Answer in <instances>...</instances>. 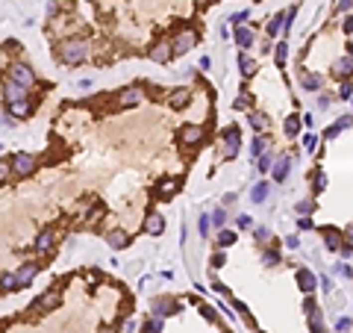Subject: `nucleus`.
<instances>
[{
    "label": "nucleus",
    "mask_w": 353,
    "mask_h": 333,
    "mask_svg": "<svg viewBox=\"0 0 353 333\" xmlns=\"http://www.w3.org/2000/svg\"><path fill=\"white\" fill-rule=\"evenodd\" d=\"M171 53H174V50H171V44H165V41H162V44H156V47L150 50L153 62H168V59H171Z\"/></svg>",
    "instance_id": "a211bd4d"
},
{
    "label": "nucleus",
    "mask_w": 353,
    "mask_h": 333,
    "mask_svg": "<svg viewBox=\"0 0 353 333\" xmlns=\"http://www.w3.org/2000/svg\"><path fill=\"white\" fill-rule=\"evenodd\" d=\"M168 103H171V106H180V109H183V106L189 103V89H177V92H171V100H168Z\"/></svg>",
    "instance_id": "4be33fe9"
},
{
    "label": "nucleus",
    "mask_w": 353,
    "mask_h": 333,
    "mask_svg": "<svg viewBox=\"0 0 353 333\" xmlns=\"http://www.w3.org/2000/svg\"><path fill=\"white\" fill-rule=\"evenodd\" d=\"M159 189H162V195H165V198H171V192H174V183H171V180H165Z\"/></svg>",
    "instance_id": "ea45409f"
},
{
    "label": "nucleus",
    "mask_w": 353,
    "mask_h": 333,
    "mask_svg": "<svg viewBox=\"0 0 353 333\" xmlns=\"http://www.w3.org/2000/svg\"><path fill=\"white\" fill-rule=\"evenodd\" d=\"M351 95H353V86H351V83H345L342 92H339V98H351Z\"/></svg>",
    "instance_id": "a19ab883"
},
{
    "label": "nucleus",
    "mask_w": 353,
    "mask_h": 333,
    "mask_svg": "<svg viewBox=\"0 0 353 333\" xmlns=\"http://www.w3.org/2000/svg\"><path fill=\"white\" fill-rule=\"evenodd\" d=\"M3 98L6 103H15V100H27V89L12 83V80H3Z\"/></svg>",
    "instance_id": "1a4fd4ad"
},
{
    "label": "nucleus",
    "mask_w": 353,
    "mask_h": 333,
    "mask_svg": "<svg viewBox=\"0 0 353 333\" xmlns=\"http://www.w3.org/2000/svg\"><path fill=\"white\" fill-rule=\"evenodd\" d=\"M297 286H300V289H303V292L309 295V292H312V289L318 286V277H315L312 271H306V268H300V271H297Z\"/></svg>",
    "instance_id": "ddd939ff"
},
{
    "label": "nucleus",
    "mask_w": 353,
    "mask_h": 333,
    "mask_svg": "<svg viewBox=\"0 0 353 333\" xmlns=\"http://www.w3.org/2000/svg\"><path fill=\"white\" fill-rule=\"evenodd\" d=\"M144 230H147L150 236H159L162 230H165V221H162L159 212H150V215H147V221H144Z\"/></svg>",
    "instance_id": "2eb2a0df"
},
{
    "label": "nucleus",
    "mask_w": 353,
    "mask_h": 333,
    "mask_svg": "<svg viewBox=\"0 0 353 333\" xmlns=\"http://www.w3.org/2000/svg\"><path fill=\"white\" fill-rule=\"evenodd\" d=\"M194 41H197V35H194L192 30H186V33H180V35H177V41L171 44V50H174L177 56H183V53H189V50L194 47Z\"/></svg>",
    "instance_id": "6e6552de"
},
{
    "label": "nucleus",
    "mask_w": 353,
    "mask_h": 333,
    "mask_svg": "<svg viewBox=\"0 0 353 333\" xmlns=\"http://www.w3.org/2000/svg\"><path fill=\"white\" fill-rule=\"evenodd\" d=\"M253 221H250V215H238V227H250Z\"/></svg>",
    "instance_id": "49530a36"
},
{
    "label": "nucleus",
    "mask_w": 353,
    "mask_h": 333,
    "mask_svg": "<svg viewBox=\"0 0 353 333\" xmlns=\"http://www.w3.org/2000/svg\"><path fill=\"white\" fill-rule=\"evenodd\" d=\"M212 224H218V227H224V224H227V212H224V209H215V212H212Z\"/></svg>",
    "instance_id": "f704fd0d"
},
{
    "label": "nucleus",
    "mask_w": 353,
    "mask_h": 333,
    "mask_svg": "<svg viewBox=\"0 0 353 333\" xmlns=\"http://www.w3.org/2000/svg\"><path fill=\"white\" fill-rule=\"evenodd\" d=\"M180 310V304L174 298H156L153 301V313L159 316V319H165V316H171V313H177Z\"/></svg>",
    "instance_id": "f8f14e48"
},
{
    "label": "nucleus",
    "mask_w": 353,
    "mask_h": 333,
    "mask_svg": "<svg viewBox=\"0 0 353 333\" xmlns=\"http://www.w3.org/2000/svg\"><path fill=\"white\" fill-rule=\"evenodd\" d=\"M300 83H303V89H321V77H315V74H309V71H303L300 74Z\"/></svg>",
    "instance_id": "412c9836"
},
{
    "label": "nucleus",
    "mask_w": 353,
    "mask_h": 333,
    "mask_svg": "<svg viewBox=\"0 0 353 333\" xmlns=\"http://www.w3.org/2000/svg\"><path fill=\"white\" fill-rule=\"evenodd\" d=\"M309 328H312V333H324V319H321V313H315V310H312V319H309Z\"/></svg>",
    "instance_id": "bb28decb"
},
{
    "label": "nucleus",
    "mask_w": 353,
    "mask_h": 333,
    "mask_svg": "<svg viewBox=\"0 0 353 333\" xmlns=\"http://www.w3.org/2000/svg\"><path fill=\"white\" fill-rule=\"evenodd\" d=\"M286 56H289V44L280 41V44H277V65H286Z\"/></svg>",
    "instance_id": "7c9ffc66"
},
{
    "label": "nucleus",
    "mask_w": 353,
    "mask_h": 333,
    "mask_svg": "<svg viewBox=\"0 0 353 333\" xmlns=\"http://www.w3.org/2000/svg\"><path fill=\"white\" fill-rule=\"evenodd\" d=\"M9 166H12V174L30 177L32 171H35V157H32V154H15V157L9 160Z\"/></svg>",
    "instance_id": "7ed1b4c3"
},
{
    "label": "nucleus",
    "mask_w": 353,
    "mask_h": 333,
    "mask_svg": "<svg viewBox=\"0 0 353 333\" xmlns=\"http://www.w3.org/2000/svg\"><path fill=\"white\" fill-rule=\"evenodd\" d=\"M336 271H339V274H342V277H351V274H353L351 268H348V266H342V263H339V266H336Z\"/></svg>",
    "instance_id": "c03bdc74"
},
{
    "label": "nucleus",
    "mask_w": 353,
    "mask_h": 333,
    "mask_svg": "<svg viewBox=\"0 0 353 333\" xmlns=\"http://www.w3.org/2000/svg\"><path fill=\"white\" fill-rule=\"evenodd\" d=\"M336 328H339V333H342V331H351V319H339V325H336Z\"/></svg>",
    "instance_id": "37998d69"
},
{
    "label": "nucleus",
    "mask_w": 353,
    "mask_h": 333,
    "mask_svg": "<svg viewBox=\"0 0 353 333\" xmlns=\"http://www.w3.org/2000/svg\"><path fill=\"white\" fill-rule=\"evenodd\" d=\"M286 245H289V248H297V245H300V239H297V236H289V239H286Z\"/></svg>",
    "instance_id": "8fccbe9b"
},
{
    "label": "nucleus",
    "mask_w": 353,
    "mask_h": 333,
    "mask_svg": "<svg viewBox=\"0 0 353 333\" xmlns=\"http://www.w3.org/2000/svg\"><path fill=\"white\" fill-rule=\"evenodd\" d=\"M141 98H144V92L138 89V86H129V89H124L121 95H118V100H115V106H135V103H141Z\"/></svg>",
    "instance_id": "0eeeda50"
},
{
    "label": "nucleus",
    "mask_w": 353,
    "mask_h": 333,
    "mask_svg": "<svg viewBox=\"0 0 353 333\" xmlns=\"http://www.w3.org/2000/svg\"><path fill=\"white\" fill-rule=\"evenodd\" d=\"M238 145H241V136L235 127H227L224 130V160H233L238 154Z\"/></svg>",
    "instance_id": "39448f33"
},
{
    "label": "nucleus",
    "mask_w": 353,
    "mask_h": 333,
    "mask_svg": "<svg viewBox=\"0 0 353 333\" xmlns=\"http://www.w3.org/2000/svg\"><path fill=\"white\" fill-rule=\"evenodd\" d=\"M265 195H268V183H256V186H253V192H250V198L256 200V203H262V200H265Z\"/></svg>",
    "instance_id": "393cba45"
},
{
    "label": "nucleus",
    "mask_w": 353,
    "mask_h": 333,
    "mask_svg": "<svg viewBox=\"0 0 353 333\" xmlns=\"http://www.w3.org/2000/svg\"><path fill=\"white\" fill-rule=\"evenodd\" d=\"M9 177H12V166H9V163H0V186H3Z\"/></svg>",
    "instance_id": "c9c22d12"
},
{
    "label": "nucleus",
    "mask_w": 353,
    "mask_h": 333,
    "mask_svg": "<svg viewBox=\"0 0 353 333\" xmlns=\"http://www.w3.org/2000/svg\"><path fill=\"white\" fill-rule=\"evenodd\" d=\"M265 145H268V142H265L262 136H256V139H253V148H250V154H253V157H259V154H265Z\"/></svg>",
    "instance_id": "473e14b6"
},
{
    "label": "nucleus",
    "mask_w": 353,
    "mask_h": 333,
    "mask_svg": "<svg viewBox=\"0 0 353 333\" xmlns=\"http://www.w3.org/2000/svg\"><path fill=\"white\" fill-rule=\"evenodd\" d=\"M247 15H250V12H238V15H233V24H238V21H247Z\"/></svg>",
    "instance_id": "de8ad7c7"
},
{
    "label": "nucleus",
    "mask_w": 353,
    "mask_h": 333,
    "mask_svg": "<svg viewBox=\"0 0 353 333\" xmlns=\"http://www.w3.org/2000/svg\"><path fill=\"white\" fill-rule=\"evenodd\" d=\"M235 44H238V47H250V44H253V33H250L247 27H238V30H235Z\"/></svg>",
    "instance_id": "aec40b11"
},
{
    "label": "nucleus",
    "mask_w": 353,
    "mask_h": 333,
    "mask_svg": "<svg viewBox=\"0 0 353 333\" xmlns=\"http://www.w3.org/2000/svg\"><path fill=\"white\" fill-rule=\"evenodd\" d=\"M345 33H353V15L345 18Z\"/></svg>",
    "instance_id": "09e8293b"
},
{
    "label": "nucleus",
    "mask_w": 353,
    "mask_h": 333,
    "mask_svg": "<svg viewBox=\"0 0 353 333\" xmlns=\"http://www.w3.org/2000/svg\"><path fill=\"white\" fill-rule=\"evenodd\" d=\"M271 166H274V157H271V154H262V160H259V171H271Z\"/></svg>",
    "instance_id": "72a5a7b5"
},
{
    "label": "nucleus",
    "mask_w": 353,
    "mask_h": 333,
    "mask_svg": "<svg viewBox=\"0 0 353 333\" xmlns=\"http://www.w3.org/2000/svg\"><path fill=\"white\" fill-rule=\"evenodd\" d=\"M233 242H235V233H233V230H221V233H218V245H221V248H230Z\"/></svg>",
    "instance_id": "c85d7f7f"
},
{
    "label": "nucleus",
    "mask_w": 353,
    "mask_h": 333,
    "mask_svg": "<svg viewBox=\"0 0 353 333\" xmlns=\"http://www.w3.org/2000/svg\"><path fill=\"white\" fill-rule=\"evenodd\" d=\"M9 77L6 80H12V83H18V86H24V89H30L32 83H35V74H32V68L27 62H12L9 71H6Z\"/></svg>",
    "instance_id": "f03ea898"
},
{
    "label": "nucleus",
    "mask_w": 353,
    "mask_h": 333,
    "mask_svg": "<svg viewBox=\"0 0 353 333\" xmlns=\"http://www.w3.org/2000/svg\"><path fill=\"white\" fill-rule=\"evenodd\" d=\"M348 50H351V53H348V56H353V41H351V44H348Z\"/></svg>",
    "instance_id": "5fc2aeb1"
},
{
    "label": "nucleus",
    "mask_w": 353,
    "mask_h": 333,
    "mask_svg": "<svg viewBox=\"0 0 353 333\" xmlns=\"http://www.w3.org/2000/svg\"><path fill=\"white\" fill-rule=\"evenodd\" d=\"M327 248H330V251H336V248H339V239H336V233H333V230H327Z\"/></svg>",
    "instance_id": "58836bf2"
},
{
    "label": "nucleus",
    "mask_w": 353,
    "mask_h": 333,
    "mask_svg": "<svg viewBox=\"0 0 353 333\" xmlns=\"http://www.w3.org/2000/svg\"><path fill=\"white\" fill-rule=\"evenodd\" d=\"M106 242H109V248L121 251V248H127V245H129V236L124 233V230H112V233L106 236Z\"/></svg>",
    "instance_id": "dca6fc26"
},
{
    "label": "nucleus",
    "mask_w": 353,
    "mask_h": 333,
    "mask_svg": "<svg viewBox=\"0 0 353 333\" xmlns=\"http://www.w3.org/2000/svg\"><path fill=\"white\" fill-rule=\"evenodd\" d=\"M289 168H291V160L289 157H280V160L274 163V180H277V183L286 180V177H289Z\"/></svg>",
    "instance_id": "f3484780"
},
{
    "label": "nucleus",
    "mask_w": 353,
    "mask_h": 333,
    "mask_svg": "<svg viewBox=\"0 0 353 333\" xmlns=\"http://www.w3.org/2000/svg\"><path fill=\"white\" fill-rule=\"evenodd\" d=\"M303 145H306V148L312 151V148H315V136H306V139H303Z\"/></svg>",
    "instance_id": "3c124183"
},
{
    "label": "nucleus",
    "mask_w": 353,
    "mask_h": 333,
    "mask_svg": "<svg viewBox=\"0 0 353 333\" xmlns=\"http://www.w3.org/2000/svg\"><path fill=\"white\" fill-rule=\"evenodd\" d=\"M250 124H253V130H259V133H262V130L268 127V118H265L262 112H250Z\"/></svg>",
    "instance_id": "b1692460"
},
{
    "label": "nucleus",
    "mask_w": 353,
    "mask_h": 333,
    "mask_svg": "<svg viewBox=\"0 0 353 333\" xmlns=\"http://www.w3.org/2000/svg\"><path fill=\"white\" fill-rule=\"evenodd\" d=\"M53 245H56V233H53V230H41L32 248H35V254H50Z\"/></svg>",
    "instance_id": "9b49d317"
},
{
    "label": "nucleus",
    "mask_w": 353,
    "mask_h": 333,
    "mask_svg": "<svg viewBox=\"0 0 353 333\" xmlns=\"http://www.w3.org/2000/svg\"><path fill=\"white\" fill-rule=\"evenodd\" d=\"M32 112V100H15V103H6V115L9 118H27Z\"/></svg>",
    "instance_id": "9d476101"
},
{
    "label": "nucleus",
    "mask_w": 353,
    "mask_h": 333,
    "mask_svg": "<svg viewBox=\"0 0 353 333\" xmlns=\"http://www.w3.org/2000/svg\"><path fill=\"white\" fill-rule=\"evenodd\" d=\"M224 263H227V257H224V254H215V257H212V266H215V268H221Z\"/></svg>",
    "instance_id": "79ce46f5"
},
{
    "label": "nucleus",
    "mask_w": 353,
    "mask_h": 333,
    "mask_svg": "<svg viewBox=\"0 0 353 333\" xmlns=\"http://www.w3.org/2000/svg\"><path fill=\"white\" fill-rule=\"evenodd\" d=\"M283 18H286V15H274V21L268 24V35H277L283 30Z\"/></svg>",
    "instance_id": "c756f323"
},
{
    "label": "nucleus",
    "mask_w": 353,
    "mask_h": 333,
    "mask_svg": "<svg viewBox=\"0 0 353 333\" xmlns=\"http://www.w3.org/2000/svg\"><path fill=\"white\" fill-rule=\"evenodd\" d=\"M180 139H183V145H194V142L203 139V130H200V127H183Z\"/></svg>",
    "instance_id": "6ab92c4d"
},
{
    "label": "nucleus",
    "mask_w": 353,
    "mask_h": 333,
    "mask_svg": "<svg viewBox=\"0 0 353 333\" xmlns=\"http://www.w3.org/2000/svg\"><path fill=\"white\" fill-rule=\"evenodd\" d=\"M309 209H312V203H309V200H300V203H297V212H309Z\"/></svg>",
    "instance_id": "a18cd8bd"
},
{
    "label": "nucleus",
    "mask_w": 353,
    "mask_h": 333,
    "mask_svg": "<svg viewBox=\"0 0 353 333\" xmlns=\"http://www.w3.org/2000/svg\"><path fill=\"white\" fill-rule=\"evenodd\" d=\"M0 289H3V292H12V289H18V283H15V274H12V271L0 274Z\"/></svg>",
    "instance_id": "5701e85b"
},
{
    "label": "nucleus",
    "mask_w": 353,
    "mask_h": 333,
    "mask_svg": "<svg viewBox=\"0 0 353 333\" xmlns=\"http://www.w3.org/2000/svg\"><path fill=\"white\" fill-rule=\"evenodd\" d=\"M59 59H62L65 65H83V62L89 59V44H86L83 38L65 41L62 47H59Z\"/></svg>",
    "instance_id": "f257e3e1"
},
{
    "label": "nucleus",
    "mask_w": 353,
    "mask_h": 333,
    "mask_svg": "<svg viewBox=\"0 0 353 333\" xmlns=\"http://www.w3.org/2000/svg\"><path fill=\"white\" fill-rule=\"evenodd\" d=\"M197 230H200V236L209 233V218H206V215H200V221H197Z\"/></svg>",
    "instance_id": "4c0bfd02"
},
{
    "label": "nucleus",
    "mask_w": 353,
    "mask_h": 333,
    "mask_svg": "<svg viewBox=\"0 0 353 333\" xmlns=\"http://www.w3.org/2000/svg\"><path fill=\"white\" fill-rule=\"evenodd\" d=\"M333 74H336L339 80H348L353 74V56H342V59L333 65Z\"/></svg>",
    "instance_id": "4468645a"
},
{
    "label": "nucleus",
    "mask_w": 353,
    "mask_h": 333,
    "mask_svg": "<svg viewBox=\"0 0 353 333\" xmlns=\"http://www.w3.org/2000/svg\"><path fill=\"white\" fill-rule=\"evenodd\" d=\"M238 68H241V74H253V71H256V62L241 53V56H238Z\"/></svg>",
    "instance_id": "a878e982"
},
{
    "label": "nucleus",
    "mask_w": 353,
    "mask_h": 333,
    "mask_svg": "<svg viewBox=\"0 0 353 333\" xmlns=\"http://www.w3.org/2000/svg\"><path fill=\"white\" fill-rule=\"evenodd\" d=\"M144 333H162V319L156 316V319H150L147 325H144Z\"/></svg>",
    "instance_id": "2f4dec72"
},
{
    "label": "nucleus",
    "mask_w": 353,
    "mask_h": 333,
    "mask_svg": "<svg viewBox=\"0 0 353 333\" xmlns=\"http://www.w3.org/2000/svg\"><path fill=\"white\" fill-rule=\"evenodd\" d=\"M35 274H38V263H24V266L15 271V283H18V289L30 286L32 280H35Z\"/></svg>",
    "instance_id": "423d86ee"
},
{
    "label": "nucleus",
    "mask_w": 353,
    "mask_h": 333,
    "mask_svg": "<svg viewBox=\"0 0 353 333\" xmlns=\"http://www.w3.org/2000/svg\"><path fill=\"white\" fill-rule=\"evenodd\" d=\"M348 239H351V245H353V227H348Z\"/></svg>",
    "instance_id": "864d4df0"
},
{
    "label": "nucleus",
    "mask_w": 353,
    "mask_h": 333,
    "mask_svg": "<svg viewBox=\"0 0 353 333\" xmlns=\"http://www.w3.org/2000/svg\"><path fill=\"white\" fill-rule=\"evenodd\" d=\"M59 301H62L59 289H47L44 295H38V298L32 301V310H38V313H50V310L59 307Z\"/></svg>",
    "instance_id": "20e7f679"
},
{
    "label": "nucleus",
    "mask_w": 353,
    "mask_h": 333,
    "mask_svg": "<svg viewBox=\"0 0 353 333\" xmlns=\"http://www.w3.org/2000/svg\"><path fill=\"white\" fill-rule=\"evenodd\" d=\"M351 6H353V0H339V9H345V12H348Z\"/></svg>",
    "instance_id": "603ef678"
},
{
    "label": "nucleus",
    "mask_w": 353,
    "mask_h": 333,
    "mask_svg": "<svg viewBox=\"0 0 353 333\" xmlns=\"http://www.w3.org/2000/svg\"><path fill=\"white\" fill-rule=\"evenodd\" d=\"M297 130H300V118L297 115L286 118V136H297Z\"/></svg>",
    "instance_id": "cd10ccee"
},
{
    "label": "nucleus",
    "mask_w": 353,
    "mask_h": 333,
    "mask_svg": "<svg viewBox=\"0 0 353 333\" xmlns=\"http://www.w3.org/2000/svg\"><path fill=\"white\" fill-rule=\"evenodd\" d=\"M262 260H265V266H277V263H280V254H277V251H268Z\"/></svg>",
    "instance_id": "e433bc0d"
}]
</instances>
